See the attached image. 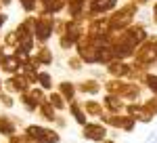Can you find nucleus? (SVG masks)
<instances>
[{"label":"nucleus","mask_w":157,"mask_h":143,"mask_svg":"<svg viewBox=\"0 0 157 143\" xmlns=\"http://www.w3.org/2000/svg\"><path fill=\"white\" fill-rule=\"evenodd\" d=\"M2 4H11V0H2Z\"/></svg>","instance_id":"41"},{"label":"nucleus","mask_w":157,"mask_h":143,"mask_svg":"<svg viewBox=\"0 0 157 143\" xmlns=\"http://www.w3.org/2000/svg\"><path fill=\"white\" fill-rule=\"evenodd\" d=\"M2 47H4V48H17V47H19V34H17V30H13V32L6 34Z\"/></svg>","instance_id":"25"},{"label":"nucleus","mask_w":157,"mask_h":143,"mask_svg":"<svg viewBox=\"0 0 157 143\" xmlns=\"http://www.w3.org/2000/svg\"><path fill=\"white\" fill-rule=\"evenodd\" d=\"M145 103V107H147V112L149 114H153V116H157V97L153 95V97H149L147 101H143Z\"/></svg>","instance_id":"30"},{"label":"nucleus","mask_w":157,"mask_h":143,"mask_svg":"<svg viewBox=\"0 0 157 143\" xmlns=\"http://www.w3.org/2000/svg\"><path fill=\"white\" fill-rule=\"evenodd\" d=\"M21 6H23L27 13L34 11V9H36V0H21Z\"/></svg>","instance_id":"33"},{"label":"nucleus","mask_w":157,"mask_h":143,"mask_svg":"<svg viewBox=\"0 0 157 143\" xmlns=\"http://www.w3.org/2000/svg\"><path fill=\"white\" fill-rule=\"evenodd\" d=\"M57 93H61L67 103H73V101H75V93H78V84L69 82V80H63V82H59V86H57Z\"/></svg>","instance_id":"16"},{"label":"nucleus","mask_w":157,"mask_h":143,"mask_svg":"<svg viewBox=\"0 0 157 143\" xmlns=\"http://www.w3.org/2000/svg\"><path fill=\"white\" fill-rule=\"evenodd\" d=\"M153 19H155V23H157V2L153 4Z\"/></svg>","instance_id":"39"},{"label":"nucleus","mask_w":157,"mask_h":143,"mask_svg":"<svg viewBox=\"0 0 157 143\" xmlns=\"http://www.w3.org/2000/svg\"><path fill=\"white\" fill-rule=\"evenodd\" d=\"M0 103H2V107H6V109H11L13 105H15V99H13V95H2L0 97Z\"/></svg>","instance_id":"32"},{"label":"nucleus","mask_w":157,"mask_h":143,"mask_svg":"<svg viewBox=\"0 0 157 143\" xmlns=\"http://www.w3.org/2000/svg\"><path fill=\"white\" fill-rule=\"evenodd\" d=\"M69 114H71V118L75 120V122H78L80 126H86V124H88V120H86V118H88V114L84 112V107L80 105L78 101L69 103Z\"/></svg>","instance_id":"18"},{"label":"nucleus","mask_w":157,"mask_h":143,"mask_svg":"<svg viewBox=\"0 0 157 143\" xmlns=\"http://www.w3.org/2000/svg\"><path fill=\"white\" fill-rule=\"evenodd\" d=\"M59 44H61V48H71V47H75L78 44V40L75 38H71V36H61V40H59Z\"/></svg>","instance_id":"31"},{"label":"nucleus","mask_w":157,"mask_h":143,"mask_svg":"<svg viewBox=\"0 0 157 143\" xmlns=\"http://www.w3.org/2000/svg\"><path fill=\"white\" fill-rule=\"evenodd\" d=\"M42 2H44V4H48V2H50V0H42Z\"/></svg>","instance_id":"42"},{"label":"nucleus","mask_w":157,"mask_h":143,"mask_svg":"<svg viewBox=\"0 0 157 143\" xmlns=\"http://www.w3.org/2000/svg\"><path fill=\"white\" fill-rule=\"evenodd\" d=\"M134 15H136V4H128V6H121L117 13H113L109 17V27L111 32H124L128 30L132 23Z\"/></svg>","instance_id":"1"},{"label":"nucleus","mask_w":157,"mask_h":143,"mask_svg":"<svg viewBox=\"0 0 157 143\" xmlns=\"http://www.w3.org/2000/svg\"><path fill=\"white\" fill-rule=\"evenodd\" d=\"M82 107H84V112L90 116V118H103V116L107 114V112H105V105H103L101 101H97V99H88V101H84Z\"/></svg>","instance_id":"14"},{"label":"nucleus","mask_w":157,"mask_h":143,"mask_svg":"<svg viewBox=\"0 0 157 143\" xmlns=\"http://www.w3.org/2000/svg\"><path fill=\"white\" fill-rule=\"evenodd\" d=\"M63 6H65V2H63V0H50L48 4H44V13H50V15H52V13L61 11Z\"/></svg>","instance_id":"29"},{"label":"nucleus","mask_w":157,"mask_h":143,"mask_svg":"<svg viewBox=\"0 0 157 143\" xmlns=\"http://www.w3.org/2000/svg\"><path fill=\"white\" fill-rule=\"evenodd\" d=\"M4 88L9 95H23V93L32 91V84L27 82V78L23 74H17V76H9L4 80Z\"/></svg>","instance_id":"6"},{"label":"nucleus","mask_w":157,"mask_h":143,"mask_svg":"<svg viewBox=\"0 0 157 143\" xmlns=\"http://www.w3.org/2000/svg\"><path fill=\"white\" fill-rule=\"evenodd\" d=\"M126 32V36H128V40L132 42L134 47H143L147 40H149V34H147V30L143 27V25H130L128 30H124Z\"/></svg>","instance_id":"9"},{"label":"nucleus","mask_w":157,"mask_h":143,"mask_svg":"<svg viewBox=\"0 0 157 143\" xmlns=\"http://www.w3.org/2000/svg\"><path fill=\"white\" fill-rule=\"evenodd\" d=\"M128 84L130 82H124V80H115V78H111L109 82H105V91H107V95H117L124 99V95H126V91H128ZM126 101V99H124Z\"/></svg>","instance_id":"13"},{"label":"nucleus","mask_w":157,"mask_h":143,"mask_svg":"<svg viewBox=\"0 0 157 143\" xmlns=\"http://www.w3.org/2000/svg\"><path fill=\"white\" fill-rule=\"evenodd\" d=\"M111 61H115L113 47H103V48H98V63H103V65H109Z\"/></svg>","instance_id":"23"},{"label":"nucleus","mask_w":157,"mask_h":143,"mask_svg":"<svg viewBox=\"0 0 157 143\" xmlns=\"http://www.w3.org/2000/svg\"><path fill=\"white\" fill-rule=\"evenodd\" d=\"M103 105H105V112H107V114H121L128 103H124V99L117 97V95H105Z\"/></svg>","instance_id":"11"},{"label":"nucleus","mask_w":157,"mask_h":143,"mask_svg":"<svg viewBox=\"0 0 157 143\" xmlns=\"http://www.w3.org/2000/svg\"><path fill=\"white\" fill-rule=\"evenodd\" d=\"M21 67H23V61L19 59L17 55H9L4 63L0 65V70L6 72V74H11V76H17V74H21Z\"/></svg>","instance_id":"15"},{"label":"nucleus","mask_w":157,"mask_h":143,"mask_svg":"<svg viewBox=\"0 0 157 143\" xmlns=\"http://www.w3.org/2000/svg\"><path fill=\"white\" fill-rule=\"evenodd\" d=\"M145 143H157V131H155V133H151V135H149V139H147Z\"/></svg>","instance_id":"35"},{"label":"nucleus","mask_w":157,"mask_h":143,"mask_svg":"<svg viewBox=\"0 0 157 143\" xmlns=\"http://www.w3.org/2000/svg\"><path fill=\"white\" fill-rule=\"evenodd\" d=\"M17 122L19 120L9 116V114H0V135H4V137L17 135Z\"/></svg>","instance_id":"12"},{"label":"nucleus","mask_w":157,"mask_h":143,"mask_svg":"<svg viewBox=\"0 0 157 143\" xmlns=\"http://www.w3.org/2000/svg\"><path fill=\"white\" fill-rule=\"evenodd\" d=\"M38 112H40V116H42V118L48 120V122H57V120H59V116H57V109L50 105L48 101H46V103H42Z\"/></svg>","instance_id":"20"},{"label":"nucleus","mask_w":157,"mask_h":143,"mask_svg":"<svg viewBox=\"0 0 157 143\" xmlns=\"http://www.w3.org/2000/svg\"><path fill=\"white\" fill-rule=\"evenodd\" d=\"M29 95L34 97V99H36V101L40 103V105L48 101V95H46V91H42L40 86H32V91H29Z\"/></svg>","instance_id":"26"},{"label":"nucleus","mask_w":157,"mask_h":143,"mask_svg":"<svg viewBox=\"0 0 157 143\" xmlns=\"http://www.w3.org/2000/svg\"><path fill=\"white\" fill-rule=\"evenodd\" d=\"M55 124H57V126H59V129H63V126H65V118H61V116H59V120H57V122H55Z\"/></svg>","instance_id":"36"},{"label":"nucleus","mask_w":157,"mask_h":143,"mask_svg":"<svg viewBox=\"0 0 157 143\" xmlns=\"http://www.w3.org/2000/svg\"><path fill=\"white\" fill-rule=\"evenodd\" d=\"M25 135L32 137L38 143H59L61 135L57 131H52L48 126H40V124H27L25 126Z\"/></svg>","instance_id":"2"},{"label":"nucleus","mask_w":157,"mask_h":143,"mask_svg":"<svg viewBox=\"0 0 157 143\" xmlns=\"http://www.w3.org/2000/svg\"><path fill=\"white\" fill-rule=\"evenodd\" d=\"M101 120H103L105 126L121 129V131H126V133H132L134 129H136V120L130 118L128 114H105Z\"/></svg>","instance_id":"4"},{"label":"nucleus","mask_w":157,"mask_h":143,"mask_svg":"<svg viewBox=\"0 0 157 143\" xmlns=\"http://www.w3.org/2000/svg\"><path fill=\"white\" fill-rule=\"evenodd\" d=\"M9 55H6V51H4V47H0V65L4 63V59H6Z\"/></svg>","instance_id":"34"},{"label":"nucleus","mask_w":157,"mask_h":143,"mask_svg":"<svg viewBox=\"0 0 157 143\" xmlns=\"http://www.w3.org/2000/svg\"><path fill=\"white\" fill-rule=\"evenodd\" d=\"M19 103L27 109V112H36V109H40V103H38L34 97L29 95V93H23V95H19Z\"/></svg>","instance_id":"22"},{"label":"nucleus","mask_w":157,"mask_h":143,"mask_svg":"<svg viewBox=\"0 0 157 143\" xmlns=\"http://www.w3.org/2000/svg\"><path fill=\"white\" fill-rule=\"evenodd\" d=\"M134 61L136 63H140V65H145L151 70V65H155L157 63V44L149 38L143 47H138L136 51V55H134Z\"/></svg>","instance_id":"3"},{"label":"nucleus","mask_w":157,"mask_h":143,"mask_svg":"<svg viewBox=\"0 0 157 143\" xmlns=\"http://www.w3.org/2000/svg\"><path fill=\"white\" fill-rule=\"evenodd\" d=\"M6 95V88H4V80H0V97Z\"/></svg>","instance_id":"37"},{"label":"nucleus","mask_w":157,"mask_h":143,"mask_svg":"<svg viewBox=\"0 0 157 143\" xmlns=\"http://www.w3.org/2000/svg\"><path fill=\"white\" fill-rule=\"evenodd\" d=\"M126 114L130 116V118H134L136 122H143V124H149V122H153V114H149L147 112L145 103H128L126 105Z\"/></svg>","instance_id":"8"},{"label":"nucleus","mask_w":157,"mask_h":143,"mask_svg":"<svg viewBox=\"0 0 157 143\" xmlns=\"http://www.w3.org/2000/svg\"><path fill=\"white\" fill-rule=\"evenodd\" d=\"M107 74L111 78H115V80H121V78H128V74H130V65L126 63V61H111L107 65Z\"/></svg>","instance_id":"10"},{"label":"nucleus","mask_w":157,"mask_h":143,"mask_svg":"<svg viewBox=\"0 0 157 143\" xmlns=\"http://www.w3.org/2000/svg\"><path fill=\"white\" fill-rule=\"evenodd\" d=\"M130 2H132V4H149L151 0H130Z\"/></svg>","instance_id":"38"},{"label":"nucleus","mask_w":157,"mask_h":143,"mask_svg":"<svg viewBox=\"0 0 157 143\" xmlns=\"http://www.w3.org/2000/svg\"><path fill=\"white\" fill-rule=\"evenodd\" d=\"M67 65H69L71 72H80L82 67H84V61L80 59V55H71V57L67 59Z\"/></svg>","instance_id":"27"},{"label":"nucleus","mask_w":157,"mask_h":143,"mask_svg":"<svg viewBox=\"0 0 157 143\" xmlns=\"http://www.w3.org/2000/svg\"><path fill=\"white\" fill-rule=\"evenodd\" d=\"M34 59H36L40 65H50V63H52V53H50V48L40 47L36 53H34Z\"/></svg>","instance_id":"19"},{"label":"nucleus","mask_w":157,"mask_h":143,"mask_svg":"<svg viewBox=\"0 0 157 143\" xmlns=\"http://www.w3.org/2000/svg\"><path fill=\"white\" fill-rule=\"evenodd\" d=\"M52 27H55L52 15L42 13V15L36 19V32H34V38H36L38 42H46V40L50 38V34H52Z\"/></svg>","instance_id":"5"},{"label":"nucleus","mask_w":157,"mask_h":143,"mask_svg":"<svg viewBox=\"0 0 157 143\" xmlns=\"http://www.w3.org/2000/svg\"><path fill=\"white\" fill-rule=\"evenodd\" d=\"M48 103L55 107L57 112H63V109L67 107V101H65V99H63V95H61V93H57V91H50V95H48Z\"/></svg>","instance_id":"21"},{"label":"nucleus","mask_w":157,"mask_h":143,"mask_svg":"<svg viewBox=\"0 0 157 143\" xmlns=\"http://www.w3.org/2000/svg\"><path fill=\"white\" fill-rule=\"evenodd\" d=\"M38 86H40L42 91H52V76H50L48 72H40V76H38Z\"/></svg>","instance_id":"24"},{"label":"nucleus","mask_w":157,"mask_h":143,"mask_svg":"<svg viewBox=\"0 0 157 143\" xmlns=\"http://www.w3.org/2000/svg\"><path fill=\"white\" fill-rule=\"evenodd\" d=\"M101 82L94 80V78H88V80H82V82L78 84V91L80 93H84V95H98L101 93Z\"/></svg>","instance_id":"17"},{"label":"nucleus","mask_w":157,"mask_h":143,"mask_svg":"<svg viewBox=\"0 0 157 143\" xmlns=\"http://www.w3.org/2000/svg\"><path fill=\"white\" fill-rule=\"evenodd\" d=\"M143 84H145L147 88L157 97V76H155V74H147V78H145V82H143Z\"/></svg>","instance_id":"28"},{"label":"nucleus","mask_w":157,"mask_h":143,"mask_svg":"<svg viewBox=\"0 0 157 143\" xmlns=\"http://www.w3.org/2000/svg\"><path fill=\"white\" fill-rule=\"evenodd\" d=\"M82 137L88 139V141H94V143H101L105 141L109 135H107V126L103 122H88L86 126H82Z\"/></svg>","instance_id":"7"},{"label":"nucleus","mask_w":157,"mask_h":143,"mask_svg":"<svg viewBox=\"0 0 157 143\" xmlns=\"http://www.w3.org/2000/svg\"><path fill=\"white\" fill-rule=\"evenodd\" d=\"M101 143H117V141H115V139H111V137H107L105 141H101Z\"/></svg>","instance_id":"40"}]
</instances>
